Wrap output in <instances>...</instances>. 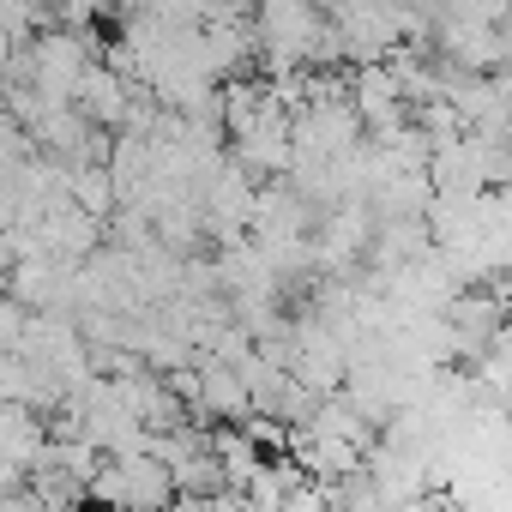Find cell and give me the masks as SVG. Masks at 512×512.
Here are the masks:
<instances>
[{"label":"cell","mask_w":512,"mask_h":512,"mask_svg":"<svg viewBox=\"0 0 512 512\" xmlns=\"http://www.w3.org/2000/svg\"><path fill=\"white\" fill-rule=\"evenodd\" d=\"M25 332H31V308H25L19 296L0 290V356L19 350V344H25Z\"/></svg>","instance_id":"1"}]
</instances>
